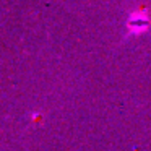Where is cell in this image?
Segmentation results:
<instances>
[{"label":"cell","instance_id":"1","mask_svg":"<svg viewBox=\"0 0 151 151\" xmlns=\"http://www.w3.org/2000/svg\"><path fill=\"white\" fill-rule=\"evenodd\" d=\"M146 26H148V21L143 15H138V18L132 17L130 23H128V28H130L132 31H135V33H140L141 29H146Z\"/></svg>","mask_w":151,"mask_h":151}]
</instances>
